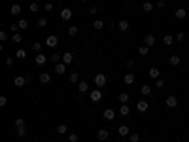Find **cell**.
Returning <instances> with one entry per match:
<instances>
[{
  "mask_svg": "<svg viewBox=\"0 0 189 142\" xmlns=\"http://www.w3.org/2000/svg\"><path fill=\"white\" fill-rule=\"evenodd\" d=\"M0 40H2V42H6V40H8V32H6V30L0 32Z\"/></svg>",
  "mask_w": 189,
  "mask_h": 142,
  "instance_id": "obj_47",
  "label": "cell"
},
{
  "mask_svg": "<svg viewBox=\"0 0 189 142\" xmlns=\"http://www.w3.org/2000/svg\"><path fill=\"white\" fill-rule=\"evenodd\" d=\"M6 64H8V66H11V64H13V57H8V59H6Z\"/></svg>",
  "mask_w": 189,
  "mask_h": 142,
  "instance_id": "obj_52",
  "label": "cell"
},
{
  "mask_svg": "<svg viewBox=\"0 0 189 142\" xmlns=\"http://www.w3.org/2000/svg\"><path fill=\"white\" fill-rule=\"evenodd\" d=\"M40 82H42V83H49L51 82V76L47 74V72H42V74H40Z\"/></svg>",
  "mask_w": 189,
  "mask_h": 142,
  "instance_id": "obj_23",
  "label": "cell"
},
{
  "mask_svg": "<svg viewBox=\"0 0 189 142\" xmlns=\"http://www.w3.org/2000/svg\"><path fill=\"white\" fill-rule=\"evenodd\" d=\"M17 25H19V28H27V27H29V21H27V19H21Z\"/></svg>",
  "mask_w": 189,
  "mask_h": 142,
  "instance_id": "obj_42",
  "label": "cell"
},
{
  "mask_svg": "<svg viewBox=\"0 0 189 142\" xmlns=\"http://www.w3.org/2000/svg\"><path fill=\"white\" fill-rule=\"evenodd\" d=\"M29 80H30V78H23V76H17V78L13 80V83H15V87H23V85L29 83Z\"/></svg>",
  "mask_w": 189,
  "mask_h": 142,
  "instance_id": "obj_6",
  "label": "cell"
},
{
  "mask_svg": "<svg viewBox=\"0 0 189 142\" xmlns=\"http://www.w3.org/2000/svg\"><path fill=\"white\" fill-rule=\"evenodd\" d=\"M32 49H34V51H40V49H42V44H40V42H34V44H32Z\"/></svg>",
  "mask_w": 189,
  "mask_h": 142,
  "instance_id": "obj_45",
  "label": "cell"
},
{
  "mask_svg": "<svg viewBox=\"0 0 189 142\" xmlns=\"http://www.w3.org/2000/svg\"><path fill=\"white\" fill-rule=\"evenodd\" d=\"M46 61H47V57L44 55V53H38V55L34 57V63H36V64H40V66H42V64H46Z\"/></svg>",
  "mask_w": 189,
  "mask_h": 142,
  "instance_id": "obj_13",
  "label": "cell"
},
{
  "mask_svg": "<svg viewBox=\"0 0 189 142\" xmlns=\"http://www.w3.org/2000/svg\"><path fill=\"white\" fill-rule=\"evenodd\" d=\"M61 17L64 19V21H70V19H72V10H70V8H63V10H61Z\"/></svg>",
  "mask_w": 189,
  "mask_h": 142,
  "instance_id": "obj_7",
  "label": "cell"
},
{
  "mask_svg": "<svg viewBox=\"0 0 189 142\" xmlns=\"http://www.w3.org/2000/svg\"><path fill=\"white\" fill-rule=\"evenodd\" d=\"M17 28H19V25H11V32L15 34V32H17Z\"/></svg>",
  "mask_w": 189,
  "mask_h": 142,
  "instance_id": "obj_53",
  "label": "cell"
},
{
  "mask_svg": "<svg viewBox=\"0 0 189 142\" xmlns=\"http://www.w3.org/2000/svg\"><path fill=\"white\" fill-rule=\"evenodd\" d=\"M163 44H164V46H172V44H174V36H170V34H164V38H163Z\"/></svg>",
  "mask_w": 189,
  "mask_h": 142,
  "instance_id": "obj_21",
  "label": "cell"
},
{
  "mask_svg": "<svg viewBox=\"0 0 189 142\" xmlns=\"http://www.w3.org/2000/svg\"><path fill=\"white\" fill-rule=\"evenodd\" d=\"M89 97H91V100H93V102H100V100H102V91H100V87L98 89H93Z\"/></svg>",
  "mask_w": 189,
  "mask_h": 142,
  "instance_id": "obj_2",
  "label": "cell"
},
{
  "mask_svg": "<svg viewBox=\"0 0 189 142\" xmlns=\"http://www.w3.org/2000/svg\"><path fill=\"white\" fill-rule=\"evenodd\" d=\"M142 10H144V11H148V13H150V11L153 10V4H151V2H144V4H142Z\"/></svg>",
  "mask_w": 189,
  "mask_h": 142,
  "instance_id": "obj_27",
  "label": "cell"
},
{
  "mask_svg": "<svg viewBox=\"0 0 189 142\" xmlns=\"http://www.w3.org/2000/svg\"><path fill=\"white\" fill-rule=\"evenodd\" d=\"M168 63H170L172 66H178V64L182 63V59H180L178 55H170V57H168Z\"/></svg>",
  "mask_w": 189,
  "mask_h": 142,
  "instance_id": "obj_17",
  "label": "cell"
},
{
  "mask_svg": "<svg viewBox=\"0 0 189 142\" xmlns=\"http://www.w3.org/2000/svg\"><path fill=\"white\" fill-rule=\"evenodd\" d=\"M6 104H8V99H6V97H0V106H6Z\"/></svg>",
  "mask_w": 189,
  "mask_h": 142,
  "instance_id": "obj_48",
  "label": "cell"
},
{
  "mask_svg": "<svg viewBox=\"0 0 189 142\" xmlns=\"http://www.w3.org/2000/svg\"><path fill=\"white\" fill-rule=\"evenodd\" d=\"M102 116H104V119H106V121H112V119H114V117H115V112L112 110V108H106Z\"/></svg>",
  "mask_w": 189,
  "mask_h": 142,
  "instance_id": "obj_10",
  "label": "cell"
},
{
  "mask_svg": "<svg viewBox=\"0 0 189 142\" xmlns=\"http://www.w3.org/2000/svg\"><path fill=\"white\" fill-rule=\"evenodd\" d=\"M155 87L163 89V87H164V80H161V78H157V80H155Z\"/></svg>",
  "mask_w": 189,
  "mask_h": 142,
  "instance_id": "obj_39",
  "label": "cell"
},
{
  "mask_svg": "<svg viewBox=\"0 0 189 142\" xmlns=\"http://www.w3.org/2000/svg\"><path fill=\"white\" fill-rule=\"evenodd\" d=\"M29 10H30V11H38V10H40V4H36V2H32V4H30V8H29Z\"/></svg>",
  "mask_w": 189,
  "mask_h": 142,
  "instance_id": "obj_44",
  "label": "cell"
},
{
  "mask_svg": "<svg viewBox=\"0 0 189 142\" xmlns=\"http://www.w3.org/2000/svg\"><path fill=\"white\" fill-rule=\"evenodd\" d=\"M134 80H136V76L132 74V72H127L125 78H123V82H125L127 85H132V83H134Z\"/></svg>",
  "mask_w": 189,
  "mask_h": 142,
  "instance_id": "obj_11",
  "label": "cell"
},
{
  "mask_svg": "<svg viewBox=\"0 0 189 142\" xmlns=\"http://www.w3.org/2000/svg\"><path fill=\"white\" fill-rule=\"evenodd\" d=\"M15 57H17V59H25V57H27V51H25V49H17Z\"/></svg>",
  "mask_w": 189,
  "mask_h": 142,
  "instance_id": "obj_36",
  "label": "cell"
},
{
  "mask_svg": "<svg viewBox=\"0 0 189 142\" xmlns=\"http://www.w3.org/2000/svg\"><path fill=\"white\" fill-rule=\"evenodd\" d=\"M174 15H176V19H185V17H187V11L183 10V8H178Z\"/></svg>",
  "mask_w": 189,
  "mask_h": 142,
  "instance_id": "obj_18",
  "label": "cell"
},
{
  "mask_svg": "<svg viewBox=\"0 0 189 142\" xmlns=\"http://www.w3.org/2000/svg\"><path fill=\"white\" fill-rule=\"evenodd\" d=\"M148 108H150V102H148L146 99H142V100L136 102V110L138 112H148Z\"/></svg>",
  "mask_w": 189,
  "mask_h": 142,
  "instance_id": "obj_3",
  "label": "cell"
},
{
  "mask_svg": "<svg viewBox=\"0 0 189 142\" xmlns=\"http://www.w3.org/2000/svg\"><path fill=\"white\" fill-rule=\"evenodd\" d=\"M174 40L176 42H182V40H185V34H183V32H178V34L174 36Z\"/></svg>",
  "mask_w": 189,
  "mask_h": 142,
  "instance_id": "obj_40",
  "label": "cell"
},
{
  "mask_svg": "<svg viewBox=\"0 0 189 142\" xmlns=\"http://www.w3.org/2000/svg\"><path fill=\"white\" fill-rule=\"evenodd\" d=\"M148 74H150V78H153V80H157L159 76H161V70L159 68H155V66H151L150 70H148Z\"/></svg>",
  "mask_w": 189,
  "mask_h": 142,
  "instance_id": "obj_14",
  "label": "cell"
},
{
  "mask_svg": "<svg viewBox=\"0 0 189 142\" xmlns=\"http://www.w3.org/2000/svg\"><path fill=\"white\" fill-rule=\"evenodd\" d=\"M108 135H110V133H108V131H106V129H100V131H98V133H96V138H98L100 142H104V140H106V138H108Z\"/></svg>",
  "mask_w": 189,
  "mask_h": 142,
  "instance_id": "obj_15",
  "label": "cell"
},
{
  "mask_svg": "<svg viewBox=\"0 0 189 142\" xmlns=\"http://www.w3.org/2000/svg\"><path fill=\"white\" fill-rule=\"evenodd\" d=\"M119 114H121V116H129V114H131V108H129V104H121V108H119Z\"/></svg>",
  "mask_w": 189,
  "mask_h": 142,
  "instance_id": "obj_24",
  "label": "cell"
},
{
  "mask_svg": "<svg viewBox=\"0 0 189 142\" xmlns=\"http://www.w3.org/2000/svg\"><path fill=\"white\" fill-rule=\"evenodd\" d=\"M10 13L11 15H19L21 13V6H19V4H13V6L10 8Z\"/></svg>",
  "mask_w": 189,
  "mask_h": 142,
  "instance_id": "obj_22",
  "label": "cell"
},
{
  "mask_svg": "<svg viewBox=\"0 0 189 142\" xmlns=\"http://www.w3.org/2000/svg\"><path fill=\"white\" fill-rule=\"evenodd\" d=\"M68 80H70V83H79V78H78V74H76V72H72V74L68 76Z\"/></svg>",
  "mask_w": 189,
  "mask_h": 142,
  "instance_id": "obj_31",
  "label": "cell"
},
{
  "mask_svg": "<svg viewBox=\"0 0 189 142\" xmlns=\"http://www.w3.org/2000/svg\"><path fill=\"white\" fill-rule=\"evenodd\" d=\"M27 135V127H17V136H25Z\"/></svg>",
  "mask_w": 189,
  "mask_h": 142,
  "instance_id": "obj_38",
  "label": "cell"
},
{
  "mask_svg": "<svg viewBox=\"0 0 189 142\" xmlns=\"http://www.w3.org/2000/svg\"><path fill=\"white\" fill-rule=\"evenodd\" d=\"M157 8L164 10V8H167V2H164V0H157Z\"/></svg>",
  "mask_w": 189,
  "mask_h": 142,
  "instance_id": "obj_46",
  "label": "cell"
},
{
  "mask_svg": "<svg viewBox=\"0 0 189 142\" xmlns=\"http://www.w3.org/2000/svg\"><path fill=\"white\" fill-rule=\"evenodd\" d=\"M79 140V136L76 135V133H70V135H68V142H78Z\"/></svg>",
  "mask_w": 189,
  "mask_h": 142,
  "instance_id": "obj_35",
  "label": "cell"
},
{
  "mask_svg": "<svg viewBox=\"0 0 189 142\" xmlns=\"http://www.w3.org/2000/svg\"><path fill=\"white\" fill-rule=\"evenodd\" d=\"M115 27H117V28H119V30H121V32H127V30H129V27H131V25H129V21H127V19H121V21H119V23H117V25H115Z\"/></svg>",
  "mask_w": 189,
  "mask_h": 142,
  "instance_id": "obj_8",
  "label": "cell"
},
{
  "mask_svg": "<svg viewBox=\"0 0 189 142\" xmlns=\"http://www.w3.org/2000/svg\"><path fill=\"white\" fill-rule=\"evenodd\" d=\"M129 99H131V97H129V93H121V95H119V102H123V104H127Z\"/></svg>",
  "mask_w": 189,
  "mask_h": 142,
  "instance_id": "obj_29",
  "label": "cell"
},
{
  "mask_svg": "<svg viewBox=\"0 0 189 142\" xmlns=\"http://www.w3.org/2000/svg\"><path fill=\"white\" fill-rule=\"evenodd\" d=\"M87 87H89V85H87V82H79V83H78L79 93H85V91H87Z\"/></svg>",
  "mask_w": 189,
  "mask_h": 142,
  "instance_id": "obj_32",
  "label": "cell"
},
{
  "mask_svg": "<svg viewBox=\"0 0 189 142\" xmlns=\"http://www.w3.org/2000/svg\"><path fill=\"white\" fill-rule=\"evenodd\" d=\"M79 2H89V0H79Z\"/></svg>",
  "mask_w": 189,
  "mask_h": 142,
  "instance_id": "obj_54",
  "label": "cell"
},
{
  "mask_svg": "<svg viewBox=\"0 0 189 142\" xmlns=\"http://www.w3.org/2000/svg\"><path fill=\"white\" fill-rule=\"evenodd\" d=\"M102 27H104V21H100V19H96V21L93 23V28H95V30H102Z\"/></svg>",
  "mask_w": 189,
  "mask_h": 142,
  "instance_id": "obj_26",
  "label": "cell"
},
{
  "mask_svg": "<svg viewBox=\"0 0 189 142\" xmlns=\"http://www.w3.org/2000/svg\"><path fill=\"white\" fill-rule=\"evenodd\" d=\"M164 104H167L168 108H176V106H178V99H176L174 95H170V97H167V100H164Z\"/></svg>",
  "mask_w": 189,
  "mask_h": 142,
  "instance_id": "obj_4",
  "label": "cell"
},
{
  "mask_svg": "<svg viewBox=\"0 0 189 142\" xmlns=\"http://www.w3.org/2000/svg\"><path fill=\"white\" fill-rule=\"evenodd\" d=\"M127 68H134V61H132V59L127 61Z\"/></svg>",
  "mask_w": 189,
  "mask_h": 142,
  "instance_id": "obj_50",
  "label": "cell"
},
{
  "mask_svg": "<svg viewBox=\"0 0 189 142\" xmlns=\"http://www.w3.org/2000/svg\"><path fill=\"white\" fill-rule=\"evenodd\" d=\"M138 53L142 55V57H146L148 53H150V47H148L146 44H144V46H140V47H138Z\"/></svg>",
  "mask_w": 189,
  "mask_h": 142,
  "instance_id": "obj_25",
  "label": "cell"
},
{
  "mask_svg": "<svg viewBox=\"0 0 189 142\" xmlns=\"http://www.w3.org/2000/svg\"><path fill=\"white\" fill-rule=\"evenodd\" d=\"M11 40H13V42H21V40H23V36L19 34V32H15V34H11Z\"/></svg>",
  "mask_w": 189,
  "mask_h": 142,
  "instance_id": "obj_41",
  "label": "cell"
},
{
  "mask_svg": "<svg viewBox=\"0 0 189 142\" xmlns=\"http://www.w3.org/2000/svg\"><path fill=\"white\" fill-rule=\"evenodd\" d=\"M68 133V127H66V123H61V125H57V135H66Z\"/></svg>",
  "mask_w": 189,
  "mask_h": 142,
  "instance_id": "obj_20",
  "label": "cell"
},
{
  "mask_svg": "<svg viewBox=\"0 0 189 142\" xmlns=\"http://www.w3.org/2000/svg\"><path fill=\"white\" fill-rule=\"evenodd\" d=\"M78 32H79L78 27H68V36H76Z\"/></svg>",
  "mask_w": 189,
  "mask_h": 142,
  "instance_id": "obj_34",
  "label": "cell"
},
{
  "mask_svg": "<svg viewBox=\"0 0 189 142\" xmlns=\"http://www.w3.org/2000/svg\"><path fill=\"white\" fill-rule=\"evenodd\" d=\"M140 93H142L144 97H148V95H150V93H151V87H150V85H142V89H140Z\"/></svg>",
  "mask_w": 189,
  "mask_h": 142,
  "instance_id": "obj_28",
  "label": "cell"
},
{
  "mask_svg": "<svg viewBox=\"0 0 189 142\" xmlns=\"http://www.w3.org/2000/svg\"><path fill=\"white\" fill-rule=\"evenodd\" d=\"M144 44H146L148 47H151L155 44V36L153 34H146V38H144Z\"/></svg>",
  "mask_w": 189,
  "mask_h": 142,
  "instance_id": "obj_16",
  "label": "cell"
},
{
  "mask_svg": "<svg viewBox=\"0 0 189 142\" xmlns=\"http://www.w3.org/2000/svg\"><path fill=\"white\" fill-rule=\"evenodd\" d=\"M117 135H119V136H129V135H131V129H129L127 125H119Z\"/></svg>",
  "mask_w": 189,
  "mask_h": 142,
  "instance_id": "obj_9",
  "label": "cell"
},
{
  "mask_svg": "<svg viewBox=\"0 0 189 142\" xmlns=\"http://www.w3.org/2000/svg\"><path fill=\"white\" fill-rule=\"evenodd\" d=\"M55 72H57V74H64V72H66V64L63 63H55Z\"/></svg>",
  "mask_w": 189,
  "mask_h": 142,
  "instance_id": "obj_12",
  "label": "cell"
},
{
  "mask_svg": "<svg viewBox=\"0 0 189 142\" xmlns=\"http://www.w3.org/2000/svg\"><path fill=\"white\" fill-rule=\"evenodd\" d=\"M44 10H46V11H51V10H53V4H49V2H47L46 6H44Z\"/></svg>",
  "mask_w": 189,
  "mask_h": 142,
  "instance_id": "obj_49",
  "label": "cell"
},
{
  "mask_svg": "<svg viewBox=\"0 0 189 142\" xmlns=\"http://www.w3.org/2000/svg\"><path fill=\"white\" fill-rule=\"evenodd\" d=\"M15 127H25V119H23V117H17V119H15Z\"/></svg>",
  "mask_w": 189,
  "mask_h": 142,
  "instance_id": "obj_37",
  "label": "cell"
},
{
  "mask_svg": "<svg viewBox=\"0 0 189 142\" xmlns=\"http://www.w3.org/2000/svg\"><path fill=\"white\" fill-rule=\"evenodd\" d=\"M96 11H98V10H96V6H91V8H89V13H91V15H95Z\"/></svg>",
  "mask_w": 189,
  "mask_h": 142,
  "instance_id": "obj_51",
  "label": "cell"
},
{
  "mask_svg": "<svg viewBox=\"0 0 189 142\" xmlns=\"http://www.w3.org/2000/svg\"><path fill=\"white\" fill-rule=\"evenodd\" d=\"M46 25H47V19H46V17H40V19H38V27H42V28H44Z\"/></svg>",
  "mask_w": 189,
  "mask_h": 142,
  "instance_id": "obj_43",
  "label": "cell"
},
{
  "mask_svg": "<svg viewBox=\"0 0 189 142\" xmlns=\"http://www.w3.org/2000/svg\"><path fill=\"white\" fill-rule=\"evenodd\" d=\"M129 140L131 142H140V135L138 133H131V135H129Z\"/></svg>",
  "mask_w": 189,
  "mask_h": 142,
  "instance_id": "obj_33",
  "label": "cell"
},
{
  "mask_svg": "<svg viewBox=\"0 0 189 142\" xmlns=\"http://www.w3.org/2000/svg\"><path fill=\"white\" fill-rule=\"evenodd\" d=\"M57 44H59V38H57V36H55V34L47 36V40H46V46H47V47H55V46H57Z\"/></svg>",
  "mask_w": 189,
  "mask_h": 142,
  "instance_id": "obj_5",
  "label": "cell"
},
{
  "mask_svg": "<svg viewBox=\"0 0 189 142\" xmlns=\"http://www.w3.org/2000/svg\"><path fill=\"white\" fill-rule=\"evenodd\" d=\"M51 61H53V63H61V61H63V55H61V53H57V51H55V53L51 55Z\"/></svg>",
  "mask_w": 189,
  "mask_h": 142,
  "instance_id": "obj_30",
  "label": "cell"
},
{
  "mask_svg": "<svg viewBox=\"0 0 189 142\" xmlns=\"http://www.w3.org/2000/svg\"><path fill=\"white\" fill-rule=\"evenodd\" d=\"M106 83H108V78L102 74V72H98V74L95 76V85H96V87H104Z\"/></svg>",
  "mask_w": 189,
  "mask_h": 142,
  "instance_id": "obj_1",
  "label": "cell"
},
{
  "mask_svg": "<svg viewBox=\"0 0 189 142\" xmlns=\"http://www.w3.org/2000/svg\"><path fill=\"white\" fill-rule=\"evenodd\" d=\"M72 61H74V55H72L70 51H68V53H63V63L64 64H70Z\"/></svg>",
  "mask_w": 189,
  "mask_h": 142,
  "instance_id": "obj_19",
  "label": "cell"
}]
</instances>
